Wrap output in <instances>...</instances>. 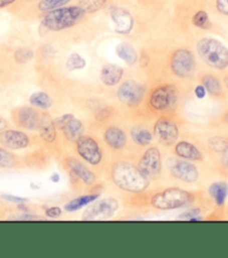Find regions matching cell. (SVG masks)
Returning a JSON list of instances; mask_svg holds the SVG:
<instances>
[{"instance_id":"60d3db41","label":"cell","mask_w":228,"mask_h":258,"mask_svg":"<svg viewBox=\"0 0 228 258\" xmlns=\"http://www.w3.org/2000/svg\"><path fill=\"white\" fill-rule=\"evenodd\" d=\"M221 153H222L221 154V162H222V164H224L225 167L228 168V146Z\"/></svg>"},{"instance_id":"5bb4252c","label":"cell","mask_w":228,"mask_h":258,"mask_svg":"<svg viewBox=\"0 0 228 258\" xmlns=\"http://www.w3.org/2000/svg\"><path fill=\"white\" fill-rule=\"evenodd\" d=\"M42 115H39L38 111L31 107L19 108L15 115V121L17 122V125L29 131H38Z\"/></svg>"},{"instance_id":"ba28073f","label":"cell","mask_w":228,"mask_h":258,"mask_svg":"<svg viewBox=\"0 0 228 258\" xmlns=\"http://www.w3.org/2000/svg\"><path fill=\"white\" fill-rule=\"evenodd\" d=\"M145 87L135 80H127L118 89V98L123 105L128 107H137L145 97Z\"/></svg>"},{"instance_id":"4dcf8cb0","label":"cell","mask_w":228,"mask_h":258,"mask_svg":"<svg viewBox=\"0 0 228 258\" xmlns=\"http://www.w3.org/2000/svg\"><path fill=\"white\" fill-rule=\"evenodd\" d=\"M192 24L200 29H209L211 27L209 16H208V14L205 11L197 12L192 16Z\"/></svg>"},{"instance_id":"4fadbf2b","label":"cell","mask_w":228,"mask_h":258,"mask_svg":"<svg viewBox=\"0 0 228 258\" xmlns=\"http://www.w3.org/2000/svg\"><path fill=\"white\" fill-rule=\"evenodd\" d=\"M111 19L114 24V31L121 35H128L133 29L135 21L131 13L127 11L126 8L117 7L112 9Z\"/></svg>"},{"instance_id":"f35d334b","label":"cell","mask_w":228,"mask_h":258,"mask_svg":"<svg viewBox=\"0 0 228 258\" xmlns=\"http://www.w3.org/2000/svg\"><path fill=\"white\" fill-rule=\"evenodd\" d=\"M195 94H196V97L198 99L205 98V96H206V89H205V87L202 86V84H199V86H197L195 88Z\"/></svg>"},{"instance_id":"e575fe53","label":"cell","mask_w":228,"mask_h":258,"mask_svg":"<svg viewBox=\"0 0 228 258\" xmlns=\"http://www.w3.org/2000/svg\"><path fill=\"white\" fill-rule=\"evenodd\" d=\"M200 209L198 208H195V209H190L186 212L181 213L180 216L177 217L178 220H190V221H198L201 220V218L199 217L200 215Z\"/></svg>"},{"instance_id":"74e56055","label":"cell","mask_w":228,"mask_h":258,"mask_svg":"<svg viewBox=\"0 0 228 258\" xmlns=\"http://www.w3.org/2000/svg\"><path fill=\"white\" fill-rule=\"evenodd\" d=\"M45 215L48 218H58L62 216V209L59 207H51L45 210Z\"/></svg>"},{"instance_id":"e0dca14e","label":"cell","mask_w":228,"mask_h":258,"mask_svg":"<svg viewBox=\"0 0 228 258\" xmlns=\"http://www.w3.org/2000/svg\"><path fill=\"white\" fill-rule=\"evenodd\" d=\"M125 74L123 69L116 64H105L103 66L100 72V79L103 84L107 87H113L121 81Z\"/></svg>"},{"instance_id":"4316f807","label":"cell","mask_w":228,"mask_h":258,"mask_svg":"<svg viewBox=\"0 0 228 258\" xmlns=\"http://www.w3.org/2000/svg\"><path fill=\"white\" fill-rule=\"evenodd\" d=\"M106 3L107 0H80L78 6L82 8V11L85 14H92L102 9Z\"/></svg>"},{"instance_id":"7a4b0ae2","label":"cell","mask_w":228,"mask_h":258,"mask_svg":"<svg viewBox=\"0 0 228 258\" xmlns=\"http://www.w3.org/2000/svg\"><path fill=\"white\" fill-rule=\"evenodd\" d=\"M84 14L85 13L78 5L54 9V11L47 12L43 17L42 26L52 32L64 31L76 25L83 18Z\"/></svg>"},{"instance_id":"7c38bea8","label":"cell","mask_w":228,"mask_h":258,"mask_svg":"<svg viewBox=\"0 0 228 258\" xmlns=\"http://www.w3.org/2000/svg\"><path fill=\"white\" fill-rule=\"evenodd\" d=\"M153 132H155V136L158 142L165 146L173 145L179 137L178 126L168 119H159L156 122Z\"/></svg>"},{"instance_id":"8fae6325","label":"cell","mask_w":228,"mask_h":258,"mask_svg":"<svg viewBox=\"0 0 228 258\" xmlns=\"http://www.w3.org/2000/svg\"><path fill=\"white\" fill-rule=\"evenodd\" d=\"M139 170L147 177H156L160 174L162 168L161 154L157 147H150L143 153L139 161Z\"/></svg>"},{"instance_id":"6da1fadb","label":"cell","mask_w":228,"mask_h":258,"mask_svg":"<svg viewBox=\"0 0 228 258\" xmlns=\"http://www.w3.org/2000/svg\"><path fill=\"white\" fill-rule=\"evenodd\" d=\"M111 178L120 190L130 193L145 192L150 184L149 177L131 163L117 162L111 168Z\"/></svg>"},{"instance_id":"52a82bcc","label":"cell","mask_w":228,"mask_h":258,"mask_svg":"<svg viewBox=\"0 0 228 258\" xmlns=\"http://www.w3.org/2000/svg\"><path fill=\"white\" fill-rule=\"evenodd\" d=\"M119 209V202L113 198H105L96 202L90 203L85 211L83 212V220H102L112 217Z\"/></svg>"},{"instance_id":"ac0fdd59","label":"cell","mask_w":228,"mask_h":258,"mask_svg":"<svg viewBox=\"0 0 228 258\" xmlns=\"http://www.w3.org/2000/svg\"><path fill=\"white\" fill-rule=\"evenodd\" d=\"M175 154L179 158L187 161L198 162L202 160V154L198 150V147L195 146L194 144L186 141H182L176 144Z\"/></svg>"},{"instance_id":"3957f363","label":"cell","mask_w":228,"mask_h":258,"mask_svg":"<svg viewBox=\"0 0 228 258\" xmlns=\"http://www.w3.org/2000/svg\"><path fill=\"white\" fill-rule=\"evenodd\" d=\"M197 53L208 67L216 70L228 68V48L215 38L205 37L197 43Z\"/></svg>"},{"instance_id":"9c48e42d","label":"cell","mask_w":228,"mask_h":258,"mask_svg":"<svg viewBox=\"0 0 228 258\" xmlns=\"http://www.w3.org/2000/svg\"><path fill=\"white\" fill-rule=\"evenodd\" d=\"M76 143V151L84 161L91 165H98L102 161V152L97 142L91 136L82 135Z\"/></svg>"},{"instance_id":"d6a6232c","label":"cell","mask_w":228,"mask_h":258,"mask_svg":"<svg viewBox=\"0 0 228 258\" xmlns=\"http://www.w3.org/2000/svg\"><path fill=\"white\" fill-rule=\"evenodd\" d=\"M34 57V52L28 47H19L15 52V59L19 64H26L32 61Z\"/></svg>"},{"instance_id":"83f0119b","label":"cell","mask_w":228,"mask_h":258,"mask_svg":"<svg viewBox=\"0 0 228 258\" xmlns=\"http://www.w3.org/2000/svg\"><path fill=\"white\" fill-rule=\"evenodd\" d=\"M202 86L205 87L206 91H208V93H210L211 96H219V93L221 91L219 81H218L215 77L210 76V74H208V76H205L202 78Z\"/></svg>"},{"instance_id":"8992f818","label":"cell","mask_w":228,"mask_h":258,"mask_svg":"<svg viewBox=\"0 0 228 258\" xmlns=\"http://www.w3.org/2000/svg\"><path fill=\"white\" fill-rule=\"evenodd\" d=\"M170 69L178 78H190L196 71V61L189 49L178 48L170 58Z\"/></svg>"},{"instance_id":"603a6c76","label":"cell","mask_w":228,"mask_h":258,"mask_svg":"<svg viewBox=\"0 0 228 258\" xmlns=\"http://www.w3.org/2000/svg\"><path fill=\"white\" fill-rule=\"evenodd\" d=\"M132 141L139 146H148L152 142L151 132L143 126H135L131 129Z\"/></svg>"},{"instance_id":"ee69618b","label":"cell","mask_w":228,"mask_h":258,"mask_svg":"<svg viewBox=\"0 0 228 258\" xmlns=\"http://www.w3.org/2000/svg\"><path fill=\"white\" fill-rule=\"evenodd\" d=\"M51 180H52L53 182H58V181H59V176H58L57 173H54V174H53L52 177H51Z\"/></svg>"},{"instance_id":"d590c367","label":"cell","mask_w":228,"mask_h":258,"mask_svg":"<svg viewBox=\"0 0 228 258\" xmlns=\"http://www.w3.org/2000/svg\"><path fill=\"white\" fill-rule=\"evenodd\" d=\"M74 118V115H72V113H65V115H63L61 117H58L55 121H54V123H55L56 128L58 129H63L64 127H65L66 123L71 120V119Z\"/></svg>"},{"instance_id":"7bdbcfd3","label":"cell","mask_w":228,"mask_h":258,"mask_svg":"<svg viewBox=\"0 0 228 258\" xmlns=\"http://www.w3.org/2000/svg\"><path fill=\"white\" fill-rule=\"evenodd\" d=\"M7 126H8V121L6 120V119L0 116V132L5 131V129L7 128Z\"/></svg>"},{"instance_id":"f546056e","label":"cell","mask_w":228,"mask_h":258,"mask_svg":"<svg viewBox=\"0 0 228 258\" xmlns=\"http://www.w3.org/2000/svg\"><path fill=\"white\" fill-rule=\"evenodd\" d=\"M85 66H86L85 58L81 56L78 53H72L71 55L67 57L66 68L69 71L82 70V69L85 68Z\"/></svg>"},{"instance_id":"d4e9b609","label":"cell","mask_w":228,"mask_h":258,"mask_svg":"<svg viewBox=\"0 0 228 258\" xmlns=\"http://www.w3.org/2000/svg\"><path fill=\"white\" fill-rule=\"evenodd\" d=\"M98 198V195H86L78 197L76 199L69 201L65 206V210L68 212H74L82 209L83 207H86L92 203L93 201H96Z\"/></svg>"},{"instance_id":"44dd1931","label":"cell","mask_w":228,"mask_h":258,"mask_svg":"<svg viewBox=\"0 0 228 258\" xmlns=\"http://www.w3.org/2000/svg\"><path fill=\"white\" fill-rule=\"evenodd\" d=\"M117 55L126 62L129 67H133L138 62V53L131 44L122 42L116 48Z\"/></svg>"},{"instance_id":"cb8c5ba5","label":"cell","mask_w":228,"mask_h":258,"mask_svg":"<svg viewBox=\"0 0 228 258\" xmlns=\"http://www.w3.org/2000/svg\"><path fill=\"white\" fill-rule=\"evenodd\" d=\"M209 195L216 202V205L221 207L225 203L228 195V184L225 182L212 183L209 186Z\"/></svg>"},{"instance_id":"7402d4cb","label":"cell","mask_w":228,"mask_h":258,"mask_svg":"<svg viewBox=\"0 0 228 258\" xmlns=\"http://www.w3.org/2000/svg\"><path fill=\"white\" fill-rule=\"evenodd\" d=\"M62 131L64 132V135H65L66 140L71 142H76L78 138L83 135V132H84L83 122L74 117L66 123L65 127H64Z\"/></svg>"},{"instance_id":"1f68e13d","label":"cell","mask_w":228,"mask_h":258,"mask_svg":"<svg viewBox=\"0 0 228 258\" xmlns=\"http://www.w3.org/2000/svg\"><path fill=\"white\" fill-rule=\"evenodd\" d=\"M17 164L16 157H15L11 152H8L5 148L0 147V167L4 168H12Z\"/></svg>"},{"instance_id":"f6af8a7d","label":"cell","mask_w":228,"mask_h":258,"mask_svg":"<svg viewBox=\"0 0 228 258\" xmlns=\"http://www.w3.org/2000/svg\"><path fill=\"white\" fill-rule=\"evenodd\" d=\"M225 121L228 123V113H227V115L225 116Z\"/></svg>"},{"instance_id":"8d00e7d4","label":"cell","mask_w":228,"mask_h":258,"mask_svg":"<svg viewBox=\"0 0 228 258\" xmlns=\"http://www.w3.org/2000/svg\"><path fill=\"white\" fill-rule=\"evenodd\" d=\"M216 8L218 13L228 16V0H216Z\"/></svg>"},{"instance_id":"9a60e30c","label":"cell","mask_w":228,"mask_h":258,"mask_svg":"<svg viewBox=\"0 0 228 258\" xmlns=\"http://www.w3.org/2000/svg\"><path fill=\"white\" fill-rule=\"evenodd\" d=\"M0 144L8 150H23L29 145V138L25 133L5 129L0 132Z\"/></svg>"},{"instance_id":"2e32d148","label":"cell","mask_w":228,"mask_h":258,"mask_svg":"<svg viewBox=\"0 0 228 258\" xmlns=\"http://www.w3.org/2000/svg\"><path fill=\"white\" fill-rule=\"evenodd\" d=\"M66 163L71 174L78 178V180H81L84 184L92 185L96 182V175L94 174L91 170H88V168L84 165L81 161H78L77 158L69 157L67 158Z\"/></svg>"},{"instance_id":"277c9868","label":"cell","mask_w":228,"mask_h":258,"mask_svg":"<svg viewBox=\"0 0 228 258\" xmlns=\"http://www.w3.org/2000/svg\"><path fill=\"white\" fill-rule=\"evenodd\" d=\"M194 200V193L179 187H169L153 195L151 206L158 210H173L190 205Z\"/></svg>"},{"instance_id":"d6986e66","label":"cell","mask_w":228,"mask_h":258,"mask_svg":"<svg viewBox=\"0 0 228 258\" xmlns=\"http://www.w3.org/2000/svg\"><path fill=\"white\" fill-rule=\"evenodd\" d=\"M104 141L113 150H121L127 144V135L121 128L111 126L104 133Z\"/></svg>"},{"instance_id":"ab89813d","label":"cell","mask_w":228,"mask_h":258,"mask_svg":"<svg viewBox=\"0 0 228 258\" xmlns=\"http://www.w3.org/2000/svg\"><path fill=\"white\" fill-rule=\"evenodd\" d=\"M4 199H6L8 201H12V202H16V203H25L27 202V199H25V198H18V197H14V196H3Z\"/></svg>"},{"instance_id":"30bf717a","label":"cell","mask_w":228,"mask_h":258,"mask_svg":"<svg viewBox=\"0 0 228 258\" xmlns=\"http://www.w3.org/2000/svg\"><path fill=\"white\" fill-rule=\"evenodd\" d=\"M168 166H169L171 175L179 181L186 183H194L199 177L198 168L187 160L185 161L170 158L169 162H168Z\"/></svg>"},{"instance_id":"5b68a950","label":"cell","mask_w":228,"mask_h":258,"mask_svg":"<svg viewBox=\"0 0 228 258\" xmlns=\"http://www.w3.org/2000/svg\"><path fill=\"white\" fill-rule=\"evenodd\" d=\"M179 97L178 89L172 84H163L156 88L149 98V105L158 111H166L175 107Z\"/></svg>"},{"instance_id":"484cf974","label":"cell","mask_w":228,"mask_h":258,"mask_svg":"<svg viewBox=\"0 0 228 258\" xmlns=\"http://www.w3.org/2000/svg\"><path fill=\"white\" fill-rule=\"evenodd\" d=\"M29 102H31L32 106L41 108V109H48L53 105L52 99L49 98L47 93L43 91L34 92L31 96V98H29Z\"/></svg>"},{"instance_id":"ffe728a7","label":"cell","mask_w":228,"mask_h":258,"mask_svg":"<svg viewBox=\"0 0 228 258\" xmlns=\"http://www.w3.org/2000/svg\"><path fill=\"white\" fill-rule=\"evenodd\" d=\"M39 133H41L42 138L47 143H53L56 140V126L52 118L48 116V113H44L42 115L41 125L38 128Z\"/></svg>"},{"instance_id":"f1b7e54d","label":"cell","mask_w":228,"mask_h":258,"mask_svg":"<svg viewBox=\"0 0 228 258\" xmlns=\"http://www.w3.org/2000/svg\"><path fill=\"white\" fill-rule=\"evenodd\" d=\"M72 0H39L38 9L43 13L54 11V9L64 7Z\"/></svg>"},{"instance_id":"b9f144b4","label":"cell","mask_w":228,"mask_h":258,"mask_svg":"<svg viewBox=\"0 0 228 258\" xmlns=\"http://www.w3.org/2000/svg\"><path fill=\"white\" fill-rule=\"evenodd\" d=\"M17 0H0V9L6 8L8 6H11L14 3H16Z\"/></svg>"},{"instance_id":"836d02e7","label":"cell","mask_w":228,"mask_h":258,"mask_svg":"<svg viewBox=\"0 0 228 258\" xmlns=\"http://www.w3.org/2000/svg\"><path fill=\"white\" fill-rule=\"evenodd\" d=\"M210 150L214 152H222L228 146V141L222 137H214L209 141Z\"/></svg>"}]
</instances>
